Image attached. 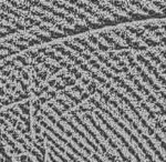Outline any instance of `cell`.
Instances as JSON below:
<instances>
[{
    "label": "cell",
    "mask_w": 166,
    "mask_h": 162,
    "mask_svg": "<svg viewBox=\"0 0 166 162\" xmlns=\"http://www.w3.org/2000/svg\"><path fill=\"white\" fill-rule=\"evenodd\" d=\"M136 60L139 62V63H142V65H144V66L147 68V70H149V72L151 73H153L154 76L156 77V79L158 80L159 82L162 83L163 86H165L166 87V79L164 78V77L161 75V73L158 72V70H157V68L156 67H154L152 65V62H151V60H147V59L144 57V56H142L141 53H137L136 55Z\"/></svg>",
    "instance_id": "obj_1"
},
{
    "label": "cell",
    "mask_w": 166,
    "mask_h": 162,
    "mask_svg": "<svg viewBox=\"0 0 166 162\" xmlns=\"http://www.w3.org/2000/svg\"><path fill=\"white\" fill-rule=\"evenodd\" d=\"M146 56L149 57V58H151V60H153V61L155 62L156 65H161L162 63V59L159 58V56H157L154 51H146Z\"/></svg>",
    "instance_id": "obj_4"
},
{
    "label": "cell",
    "mask_w": 166,
    "mask_h": 162,
    "mask_svg": "<svg viewBox=\"0 0 166 162\" xmlns=\"http://www.w3.org/2000/svg\"><path fill=\"white\" fill-rule=\"evenodd\" d=\"M141 39L145 42L146 46H149V47H158V46H161V42L152 39L149 35H144L143 37H141Z\"/></svg>",
    "instance_id": "obj_2"
},
{
    "label": "cell",
    "mask_w": 166,
    "mask_h": 162,
    "mask_svg": "<svg viewBox=\"0 0 166 162\" xmlns=\"http://www.w3.org/2000/svg\"><path fill=\"white\" fill-rule=\"evenodd\" d=\"M154 36L157 37L158 39H161L163 38V37H165V32H163V31H155V32H154Z\"/></svg>",
    "instance_id": "obj_5"
},
{
    "label": "cell",
    "mask_w": 166,
    "mask_h": 162,
    "mask_svg": "<svg viewBox=\"0 0 166 162\" xmlns=\"http://www.w3.org/2000/svg\"><path fill=\"white\" fill-rule=\"evenodd\" d=\"M157 51H158V55H161L162 57L166 59V50L165 49H157Z\"/></svg>",
    "instance_id": "obj_6"
},
{
    "label": "cell",
    "mask_w": 166,
    "mask_h": 162,
    "mask_svg": "<svg viewBox=\"0 0 166 162\" xmlns=\"http://www.w3.org/2000/svg\"><path fill=\"white\" fill-rule=\"evenodd\" d=\"M159 42H161V43H163L164 46H166V36H165V37H163V38L159 39Z\"/></svg>",
    "instance_id": "obj_7"
},
{
    "label": "cell",
    "mask_w": 166,
    "mask_h": 162,
    "mask_svg": "<svg viewBox=\"0 0 166 162\" xmlns=\"http://www.w3.org/2000/svg\"><path fill=\"white\" fill-rule=\"evenodd\" d=\"M143 29L155 32L159 29V24H157L156 22H145V24H143Z\"/></svg>",
    "instance_id": "obj_3"
}]
</instances>
